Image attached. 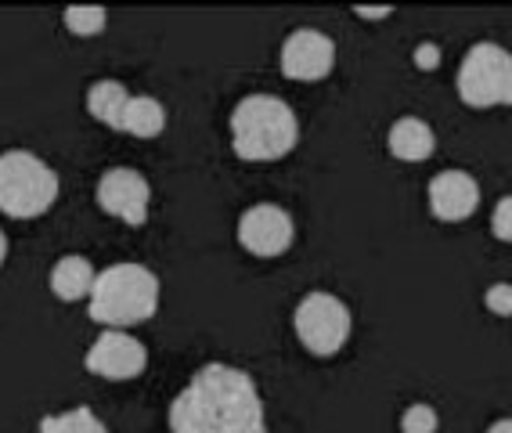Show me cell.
<instances>
[{
  "label": "cell",
  "mask_w": 512,
  "mask_h": 433,
  "mask_svg": "<svg viewBox=\"0 0 512 433\" xmlns=\"http://www.w3.org/2000/svg\"><path fill=\"white\" fill-rule=\"evenodd\" d=\"M130 102V91L123 87V83L116 80H98L87 91V112H91L94 120L105 123L109 130H119V123H123V109H127Z\"/></svg>",
  "instance_id": "15"
},
{
  "label": "cell",
  "mask_w": 512,
  "mask_h": 433,
  "mask_svg": "<svg viewBox=\"0 0 512 433\" xmlns=\"http://www.w3.org/2000/svg\"><path fill=\"white\" fill-rule=\"evenodd\" d=\"M170 433H267L256 379L210 361L170 401Z\"/></svg>",
  "instance_id": "1"
},
{
  "label": "cell",
  "mask_w": 512,
  "mask_h": 433,
  "mask_svg": "<svg viewBox=\"0 0 512 433\" xmlns=\"http://www.w3.org/2000/svg\"><path fill=\"white\" fill-rule=\"evenodd\" d=\"M458 98L469 109H491V105H512V55L505 47L473 44L458 65Z\"/></svg>",
  "instance_id": "5"
},
{
  "label": "cell",
  "mask_w": 512,
  "mask_h": 433,
  "mask_svg": "<svg viewBox=\"0 0 512 433\" xmlns=\"http://www.w3.org/2000/svg\"><path fill=\"white\" fill-rule=\"evenodd\" d=\"M350 325L354 322H350L347 304L332 293H321V289L303 296L293 314L296 336H300L303 347L311 354H318V358H332V354H339L347 347Z\"/></svg>",
  "instance_id": "6"
},
{
  "label": "cell",
  "mask_w": 512,
  "mask_h": 433,
  "mask_svg": "<svg viewBox=\"0 0 512 433\" xmlns=\"http://www.w3.org/2000/svg\"><path fill=\"white\" fill-rule=\"evenodd\" d=\"M415 62L422 65V69H430V65H437L440 62V51L433 44H422L419 47V55H415Z\"/></svg>",
  "instance_id": "21"
},
{
  "label": "cell",
  "mask_w": 512,
  "mask_h": 433,
  "mask_svg": "<svg viewBox=\"0 0 512 433\" xmlns=\"http://www.w3.org/2000/svg\"><path fill=\"white\" fill-rule=\"evenodd\" d=\"M94 278H98V271L91 268V260L87 257H62L51 268V293L58 296V300H83V296H91L94 289Z\"/></svg>",
  "instance_id": "13"
},
{
  "label": "cell",
  "mask_w": 512,
  "mask_h": 433,
  "mask_svg": "<svg viewBox=\"0 0 512 433\" xmlns=\"http://www.w3.org/2000/svg\"><path fill=\"white\" fill-rule=\"evenodd\" d=\"M300 141L296 112L275 94H249L231 112V145L246 163H275Z\"/></svg>",
  "instance_id": "2"
},
{
  "label": "cell",
  "mask_w": 512,
  "mask_h": 433,
  "mask_svg": "<svg viewBox=\"0 0 512 433\" xmlns=\"http://www.w3.org/2000/svg\"><path fill=\"white\" fill-rule=\"evenodd\" d=\"M361 19H386V15H394V8H354Z\"/></svg>",
  "instance_id": "22"
},
{
  "label": "cell",
  "mask_w": 512,
  "mask_h": 433,
  "mask_svg": "<svg viewBox=\"0 0 512 433\" xmlns=\"http://www.w3.org/2000/svg\"><path fill=\"white\" fill-rule=\"evenodd\" d=\"M440 419L430 405H412L401 415V430L404 433H437Z\"/></svg>",
  "instance_id": "18"
},
{
  "label": "cell",
  "mask_w": 512,
  "mask_h": 433,
  "mask_svg": "<svg viewBox=\"0 0 512 433\" xmlns=\"http://www.w3.org/2000/svg\"><path fill=\"white\" fill-rule=\"evenodd\" d=\"M480 206V185L466 170H444L430 181V210L437 221H466Z\"/></svg>",
  "instance_id": "11"
},
{
  "label": "cell",
  "mask_w": 512,
  "mask_h": 433,
  "mask_svg": "<svg viewBox=\"0 0 512 433\" xmlns=\"http://www.w3.org/2000/svg\"><path fill=\"white\" fill-rule=\"evenodd\" d=\"M293 217L289 210H282L278 203H256L242 213V221H238V242L246 246V253L253 257H282L285 249L293 246Z\"/></svg>",
  "instance_id": "7"
},
{
  "label": "cell",
  "mask_w": 512,
  "mask_h": 433,
  "mask_svg": "<svg viewBox=\"0 0 512 433\" xmlns=\"http://www.w3.org/2000/svg\"><path fill=\"white\" fill-rule=\"evenodd\" d=\"M119 130H123V134H130V138H141V141L159 138V134L166 130L163 102H156V98H134V94H130Z\"/></svg>",
  "instance_id": "14"
},
{
  "label": "cell",
  "mask_w": 512,
  "mask_h": 433,
  "mask_svg": "<svg viewBox=\"0 0 512 433\" xmlns=\"http://www.w3.org/2000/svg\"><path fill=\"white\" fill-rule=\"evenodd\" d=\"M484 300H487V311L502 314V318L512 314V286H491Z\"/></svg>",
  "instance_id": "20"
},
{
  "label": "cell",
  "mask_w": 512,
  "mask_h": 433,
  "mask_svg": "<svg viewBox=\"0 0 512 433\" xmlns=\"http://www.w3.org/2000/svg\"><path fill=\"white\" fill-rule=\"evenodd\" d=\"M87 314L91 322L109 325V329H130V325L148 322L159 311V278L145 264H112L98 271L94 289L87 296Z\"/></svg>",
  "instance_id": "3"
},
{
  "label": "cell",
  "mask_w": 512,
  "mask_h": 433,
  "mask_svg": "<svg viewBox=\"0 0 512 433\" xmlns=\"http://www.w3.org/2000/svg\"><path fill=\"white\" fill-rule=\"evenodd\" d=\"M4 260H8V235L0 231V264H4Z\"/></svg>",
  "instance_id": "24"
},
{
  "label": "cell",
  "mask_w": 512,
  "mask_h": 433,
  "mask_svg": "<svg viewBox=\"0 0 512 433\" xmlns=\"http://www.w3.org/2000/svg\"><path fill=\"white\" fill-rule=\"evenodd\" d=\"M40 433H109V426L101 423L87 405H80V408H69V412L44 415L40 419Z\"/></svg>",
  "instance_id": "16"
},
{
  "label": "cell",
  "mask_w": 512,
  "mask_h": 433,
  "mask_svg": "<svg viewBox=\"0 0 512 433\" xmlns=\"http://www.w3.org/2000/svg\"><path fill=\"white\" fill-rule=\"evenodd\" d=\"M487 433H512V419H502V423H494Z\"/></svg>",
  "instance_id": "23"
},
{
  "label": "cell",
  "mask_w": 512,
  "mask_h": 433,
  "mask_svg": "<svg viewBox=\"0 0 512 433\" xmlns=\"http://www.w3.org/2000/svg\"><path fill=\"white\" fill-rule=\"evenodd\" d=\"M148 203H152V188L145 174L130 170V166H112L98 181V206L112 217H119L130 228H141L148 221Z\"/></svg>",
  "instance_id": "8"
},
{
  "label": "cell",
  "mask_w": 512,
  "mask_h": 433,
  "mask_svg": "<svg viewBox=\"0 0 512 433\" xmlns=\"http://www.w3.org/2000/svg\"><path fill=\"white\" fill-rule=\"evenodd\" d=\"M491 228H494V235H498L502 242H512V195H505L502 203L494 206Z\"/></svg>",
  "instance_id": "19"
},
{
  "label": "cell",
  "mask_w": 512,
  "mask_h": 433,
  "mask_svg": "<svg viewBox=\"0 0 512 433\" xmlns=\"http://www.w3.org/2000/svg\"><path fill=\"white\" fill-rule=\"evenodd\" d=\"M336 65V44L318 29H296L282 44V73L289 80L314 83L325 80Z\"/></svg>",
  "instance_id": "10"
},
{
  "label": "cell",
  "mask_w": 512,
  "mask_h": 433,
  "mask_svg": "<svg viewBox=\"0 0 512 433\" xmlns=\"http://www.w3.org/2000/svg\"><path fill=\"white\" fill-rule=\"evenodd\" d=\"M433 145H437V138H433L430 123L419 120V116H401V120L390 127V152H394L397 159H404V163L430 159Z\"/></svg>",
  "instance_id": "12"
},
{
  "label": "cell",
  "mask_w": 512,
  "mask_h": 433,
  "mask_svg": "<svg viewBox=\"0 0 512 433\" xmlns=\"http://www.w3.org/2000/svg\"><path fill=\"white\" fill-rule=\"evenodd\" d=\"M62 19L73 37H98L101 29L109 26V11L98 8V4H69Z\"/></svg>",
  "instance_id": "17"
},
{
  "label": "cell",
  "mask_w": 512,
  "mask_h": 433,
  "mask_svg": "<svg viewBox=\"0 0 512 433\" xmlns=\"http://www.w3.org/2000/svg\"><path fill=\"white\" fill-rule=\"evenodd\" d=\"M58 174L26 148L0 152V213L15 221L44 217L58 199Z\"/></svg>",
  "instance_id": "4"
},
{
  "label": "cell",
  "mask_w": 512,
  "mask_h": 433,
  "mask_svg": "<svg viewBox=\"0 0 512 433\" xmlns=\"http://www.w3.org/2000/svg\"><path fill=\"white\" fill-rule=\"evenodd\" d=\"M83 369L101 379H138L148 369V351L138 336L109 329L91 343V351L83 358Z\"/></svg>",
  "instance_id": "9"
}]
</instances>
